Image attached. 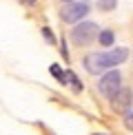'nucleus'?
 I'll use <instances>...</instances> for the list:
<instances>
[{
	"label": "nucleus",
	"mask_w": 133,
	"mask_h": 135,
	"mask_svg": "<svg viewBox=\"0 0 133 135\" xmlns=\"http://www.w3.org/2000/svg\"><path fill=\"white\" fill-rule=\"evenodd\" d=\"M98 89H100V93H102L104 98H109V100H111V98H113V95L122 89V75H120V71H115V69L107 71L102 78H100Z\"/></svg>",
	"instance_id": "f257e3e1"
},
{
	"label": "nucleus",
	"mask_w": 133,
	"mask_h": 135,
	"mask_svg": "<svg viewBox=\"0 0 133 135\" xmlns=\"http://www.w3.org/2000/svg\"><path fill=\"white\" fill-rule=\"evenodd\" d=\"M87 13H89V2L78 0V2H66L64 4L62 11H60V18L64 22H69V25H75V22H80Z\"/></svg>",
	"instance_id": "f03ea898"
},
{
	"label": "nucleus",
	"mask_w": 133,
	"mask_h": 135,
	"mask_svg": "<svg viewBox=\"0 0 133 135\" xmlns=\"http://www.w3.org/2000/svg\"><path fill=\"white\" fill-rule=\"evenodd\" d=\"M98 33V25L96 22H78L71 31V40L75 44H89L93 40V36Z\"/></svg>",
	"instance_id": "7ed1b4c3"
},
{
	"label": "nucleus",
	"mask_w": 133,
	"mask_h": 135,
	"mask_svg": "<svg viewBox=\"0 0 133 135\" xmlns=\"http://www.w3.org/2000/svg\"><path fill=\"white\" fill-rule=\"evenodd\" d=\"M131 104H133V91L131 89H120V91L111 98V109H113L115 113H129Z\"/></svg>",
	"instance_id": "20e7f679"
},
{
	"label": "nucleus",
	"mask_w": 133,
	"mask_h": 135,
	"mask_svg": "<svg viewBox=\"0 0 133 135\" xmlns=\"http://www.w3.org/2000/svg\"><path fill=\"white\" fill-rule=\"evenodd\" d=\"M100 55H102L104 69H111V66H118L122 62H126V58H129V49H126V47H118V49H111V51L100 53Z\"/></svg>",
	"instance_id": "39448f33"
},
{
	"label": "nucleus",
	"mask_w": 133,
	"mask_h": 135,
	"mask_svg": "<svg viewBox=\"0 0 133 135\" xmlns=\"http://www.w3.org/2000/svg\"><path fill=\"white\" fill-rule=\"evenodd\" d=\"M84 69L89 73H102L104 71V64H102V55L100 53H91L84 58Z\"/></svg>",
	"instance_id": "423d86ee"
},
{
	"label": "nucleus",
	"mask_w": 133,
	"mask_h": 135,
	"mask_svg": "<svg viewBox=\"0 0 133 135\" xmlns=\"http://www.w3.org/2000/svg\"><path fill=\"white\" fill-rule=\"evenodd\" d=\"M66 82L71 84V89H73L75 93H80V91H82V82H80V78H78L73 71H66Z\"/></svg>",
	"instance_id": "0eeeda50"
},
{
	"label": "nucleus",
	"mask_w": 133,
	"mask_h": 135,
	"mask_svg": "<svg viewBox=\"0 0 133 135\" xmlns=\"http://www.w3.org/2000/svg\"><path fill=\"white\" fill-rule=\"evenodd\" d=\"M98 40H100V44H102V47H111V44H113V40H115V36H113V31H111V29H107V31H100Z\"/></svg>",
	"instance_id": "6e6552de"
},
{
	"label": "nucleus",
	"mask_w": 133,
	"mask_h": 135,
	"mask_svg": "<svg viewBox=\"0 0 133 135\" xmlns=\"http://www.w3.org/2000/svg\"><path fill=\"white\" fill-rule=\"evenodd\" d=\"M49 71H51V75L55 78V80H60L62 84H66V73L62 71V66H60V64H51V66H49Z\"/></svg>",
	"instance_id": "1a4fd4ad"
},
{
	"label": "nucleus",
	"mask_w": 133,
	"mask_h": 135,
	"mask_svg": "<svg viewBox=\"0 0 133 135\" xmlns=\"http://www.w3.org/2000/svg\"><path fill=\"white\" fill-rule=\"evenodd\" d=\"M115 4H118V0H98V7L102 11H111L115 9Z\"/></svg>",
	"instance_id": "9d476101"
},
{
	"label": "nucleus",
	"mask_w": 133,
	"mask_h": 135,
	"mask_svg": "<svg viewBox=\"0 0 133 135\" xmlns=\"http://www.w3.org/2000/svg\"><path fill=\"white\" fill-rule=\"evenodd\" d=\"M42 33H44V40H47V42H51V44L55 42V38L51 36V29H47V27H44V29H42Z\"/></svg>",
	"instance_id": "9b49d317"
},
{
	"label": "nucleus",
	"mask_w": 133,
	"mask_h": 135,
	"mask_svg": "<svg viewBox=\"0 0 133 135\" xmlns=\"http://www.w3.org/2000/svg\"><path fill=\"white\" fill-rule=\"evenodd\" d=\"M124 126H126V128H131V131H133V113H129V115L124 117Z\"/></svg>",
	"instance_id": "f8f14e48"
},
{
	"label": "nucleus",
	"mask_w": 133,
	"mask_h": 135,
	"mask_svg": "<svg viewBox=\"0 0 133 135\" xmlns=\"http://www.w3.org/2000/svg\"><path fill=\"white\" fill-rule=\"evenodd\" d=\"M22 2H25V4H36L38 0H22Z\"/></svg>",
	"instance_id": "ddd939ff"
},
{
	"label": "nucleus",
	"mask_w": 133,
	"mask_h": 135,
	"mask_svg": "<svg viewBox=\"0 0 133 135\" xmlns=\"http://www.w3.org/2000/svg\"><path fill=\"white\" fill-rule=\"evenodd\" d=\"M62 2H73V0H62Z\"/></svg>",
	"instance_id": "4468645a"
}]
</instances>
